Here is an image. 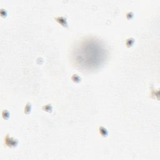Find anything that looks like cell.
Wrapping results in <instances>:
<instances>
[{"mask_svg":"<svg viewBox=\"0 0 160 160\" xmlns=\"http://www.w3.org/2000/svg\"><path fill=\"white\" fill-rule=\"evenodd\" d=\"M5 144L9 147H14L18 143V141L15 140V139L12 138H9L8 135H6V138H5Z\"/></svg>","mask_w":160,"mask_h":160,"instance_id":"obj_1","label":"cell"}]
</instances>
